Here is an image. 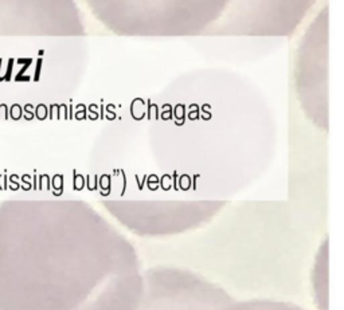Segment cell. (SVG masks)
<instances>
[{"label":"cell","instance_id":"cell-1","mask_svg":"<svg viewBox=\"0 0 344 310\" xmlns=\"http://www.w3.org/2000/svg\"><path fill=\"white\" fill-rule=\"evenodd\" d=\"M223 298L218 294H205L199 297H151L140 302L133 310H218L222 307Z\"/></svg>","mask_w":344,"mask_h":310},{"label":"cell","instance_id":"cell-2","mask_svg":"<svg viewBox=\"0 0 344 310\" xmlns=\"http://www.w3.org/2000/svg\"><path fill=\"white\" fill-rule=\"evenodd\" d=\"M218 310H300L297 307L281 303H242V305H233V306H222Z\"/></svg>","mask_w":344,"mask_h":310}]
</instances>
